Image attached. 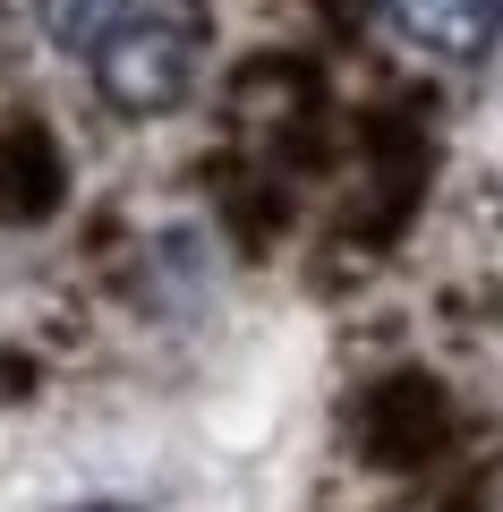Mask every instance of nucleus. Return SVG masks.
I'll use <instances>...</instances> for the list:
<instances>
[{"label":"nucleus","instance_id":"nucleus-1","mask_svg":"<svg viewBox=\"0 0 503 512\" xmlns=\"http://www.w3.org/2000/svg\"><path fill=\"white\" fill-rule=\"evenodd\" d=\"M94 86H103L111 111L128 120H162L197 94V69H205V26L197 9H171V0H128V18L94 43Z\"/></svg>","mask_w":503,"mask_h":512},{"label":"nucleus","instance_id":"nucleus-2","mask_svg":"<svg viewBox=\"0 0 503 512\" xmlns=\"http://www.w3.org/2000/svg\"><path fill=\"white\" fill-rule=\"evenodd\" d=\"M376 26L418 60L444 69H478L503 43V0H376Z\"/></svg>","mask_w":503,"mask_h":512},{"label":"nucleus","instance_id":"nucleus-3","mask_svg":"<svg viewBox=\"0 0 503 512\" xmlns=\"http://www.w3.org/2000/svg\"><path fill=\"white\" fill-rule=\"evenodd\" d=\"M120 18H128V0H35L43 43H52V52H69V60H86Z\"/></svg>","mask_w":503,"mask_h":512}]
</instances>
